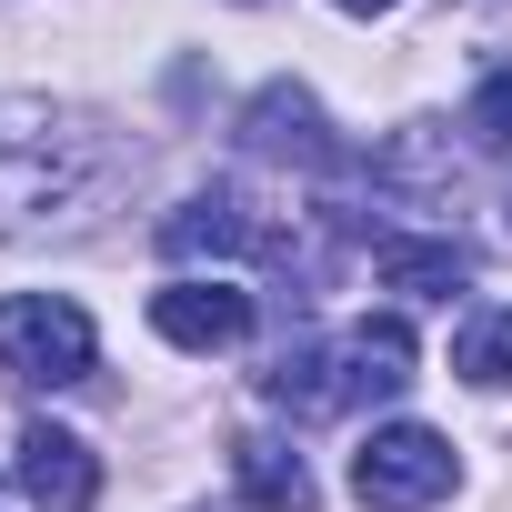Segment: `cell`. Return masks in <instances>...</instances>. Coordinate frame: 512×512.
I'll use <instances>...</instances> for the list:
<instances>
[{
	"mask_svg": "<svg viewBox=\"0 0 512 512\" xmlns=\"http://www.w3.org/2000/svg\"><path fill=\"white\" fill-rule=\"evenodd\" d=\"M161 251H171V262H201V251H221V262H231V251H272V262H292V231L262 221L231 181H211V191H191V201L161 221Z\"/></svg>",
	"mask_w": 512,
	"mask_h": 512,
	"instance_id": "cell-5",
	"label": "cell"
},
{
	"mask_svg": "<svg viewBox=\"0 0 512 512\" xmlns=\"http://www.w3.org/2000/svg\"><path fill=\"white\" fill-rule=\"evenodd\" d=\"M231 482H241L251 512H322L312 462H302L292 442H272V432H241V442H231Z\"/></svg>",
	"mask_w": 512,
	"mask_h": 512,
	"instance_id": "cell-9",
	"label": "cell"
},
{
	"mask_svg": "<svg viewBox=\"0 0 512 512\" xmlns=\"http://www.w3.org/2000/svg\"><path fill=\"white\" fill-rule=\"evenodd\" d=\"M241 141L262 151V161H302V171H342L352 151L332 141V121H322V101L302 91V81H272L262 101L241 111Z\"/></svg>",
	"mask_w": 512,
	"mask_h": 512,
	"instance_id": "cell-6",
	"label": "cell"
},
{
	"mask_svg": "<svg viewBox=\"0 0 512 512\" xmlns=\"http://www.w3.org/2000/svg\"><path fill=\"white\" fill-rule=\"evenodd\" d=\"M412 382V322L402 312H372L332 342H292L272 372H262V402L292 412V422H332V412H362V402H392Z\"/></svg>",
	"mask_w": 512,
	"mask_h": 512,
	"instance_id": "cell-1",
	"label": "cell"
},
{
	"mask_svg": "<svg viewBox=\"0 0 512 512\" xmlns=\"http://www.w3.org/2000/svg\"><path fill=\"white\" fill-rule=\"evenodd\" d=\"M11 472H21V492H31L41 512H91V502H101V462H91V442L61 432V422H21Z\"/></svg>",
	"mask_w": 512,
	"mask_h": 512,
	"instance_id": "cell-7",
	"label": "cell"
},
{
	"mask_svg": "<svg viewBox=\"0 0 512 512\" xmlns=\"http://www.w3.org/2000/svg\"><path fill=\"white\" fill-rule=\"evenodd\" d=\"M91 362H101V332L71 292H11L0 302V372L11 382L71 392V382H91Z\"/></svg>",
	"mask_w": 512,
	"mask_h": 512,
	"instance_id": "cell-2",
	"label": "cell"
},
{
	"mask_svg": "<svg viewBox=\"0 0 512 512\" xmlns=\"http://www.w3.org/2000/svg\"><path fill=\"white\" fill-rule=\"evenodd\" d=\"M332 11H352V21H372V11H402V0H332Z\"/></svg>",
	"mask_w": 512,
	"mask_h": 512,
	"instance_id": "cell-13",
	"label": "cell"
},
{
	"mask_svg": "<svg viewBox=\"0 0 512 512\" xmlns=\"http://www.w3.org/2000/svg\"><path fill=\"white\" fill-rule=\"evenodd\" d=\"M462 131H472L482 151H512V71H492V81L472 91V111H462Z\"/></svg>",
	"mask_w": 512,
	"mask_h": 512,
	"instance_id": "cell-12",
	"label": "cell"
},
{
	"mask_svg": "<svg viewBox=\"0 0 512 512\" xmlns=\"http://www.w3.org/2000/svg\"><path fill=\"white\" fill-rule=\"evenodd\" d=\"M71 191H81L71 131L51 111H31V101H0V221H31V211H51Z\"/></svg>",
	"mask_w": 512,
	"mask_h": 512,
	"instance_id": "cell-4",
	"label": "cell"
},
{
	"mask_svg": "<svg viewBox=\"0 0 512 512\" xmlns=\"http://www.w3.org/2000/svg\"><path fill=\"white\" fill-rule=\"evenodd\" d=\"M372 262H382L392 292H422V302H452V292L472 282V251H462V241H382Z\"/></svg>",
	"mask_w": 512,
	"mask_h": 512,
	"instance_id": "cell-10",
	"label": "cell"
},
{
	"mask_svg": "<svg viewBox=\"0 0 512 512\" xmlns=\"http://www.w3.org/2000/svg\"><path fill=\"white\" fill-rule=\"evenodd\" d=\"M151 332L171 352H231V342H251V292H231V282H171V292H151Z\"/></svg>",
	"mask_w": 512,
	"mask_h": 512,
	"instance_id": "cell-8",
	"label": "cell"
},
{
	"mask_svg": "<svg viewBox=\"0 0 512 512\" xmlns=\"http://www.w3.org/2000/svg\"><path fill=\"white\" fill-rule=\"evenodd\" d=\"M452 482H462V462H452V442H442L432 422H382V432L352 452V492H362L372 512H432Z\"/></svg>",
	"mask_w": 512,
	"mask_h": 512,
	"instance_id": "cell-3",
	"label": "cell"
},
{
	"mask_svg": "<svg viewBox=\"0 0 512 512\" xmlns=\"http://www.w3.org/2000/svg\"><path fill=\"white\" fill-rule=\"evenodd\" d=\"M452 372H462L472 392H502V382H512V302L462 312V332H452Z\"/></svg>",
	"mask_w": 512,
	"mask_h": 512,
	"instance_id": "cell-11",
	"label": "cell"
}]
</instances>
